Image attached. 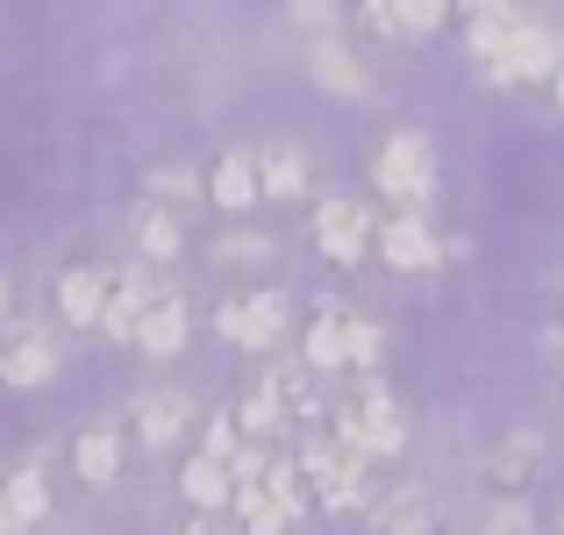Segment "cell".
<instances>
[{"mask_svg":"<svg viewBox=\"0 0 564 535\" xmlns=\"http://www.w3.org/2000/svg\"><path fill=\"white\" fill-rule=\"evenodd\" d=\"M336 443H350V450L372 457V465L400 457V443H408V422H400V407H393V393H386L379 371H365V379L350 385V400L336 407Z\"/></svg>","mask_w":564,"mask_h":535,"instance_id":"6da1fadb","label":"cell"},{"mask_svg":"<svg viewBox=\"0 0 564 535\" xmlns=\"http://www.w3.org/2000/svg\"><path fill=\"white\" fill-rule=\"evenodd\" d=\"M372 178H379V193L393 207H429V193H436V151H429L422 129H393Z\"/></svg>","mask_w":564,"mask_h":535,"instance_id":"7a4b0ae2","label":"cell"},{"mask_svg":"<svg viewBox=\"0 0 564 535\" xmlns=\"http://www.w3.org/2000/svg\"><path fill=\"white\" fill-rule=\"evenodd\" d=\"M215 329H221V343L264 357V350L286 343L293 301H286V293H272V286H258V293H243V301H221V307H215Z\"/></svg>","mask_w":564,"mask_h":535,"instance_id":"3957f363","label":"cell"},{"mask_svg":"<svg viewBox=\"0 0 564 535\" xmlns=\"http://www.w3.org/2000/svg\"><path fill=\"white\" fill-rule=\"evenodd\" d=\"M315 250L350 272L365 250H379V215L365 200H350V193H329V200L315 207Z\"/></svg>","mask_w":564,"mask_h":535,"instance_id":"277c9868","label":"cell"},{"mask_svg":"<svg viewBox=\"0 0 564 535\" xmlns=\"http://www.w3.org/2000/svg\"><path fill=\"white\" fill-rule=\"evenodd\" d=\"M465 243H436V229H429L422 207H393V215L379 221V258L393 264V272H436L443 258H457Z\"/></svg>","mask_w":564,"mask_h":535,"instance_id":"5b68a950","label":"cell"},{"mask_svg":"<svg viewBox=\"0 0 564 535\" xmlns=\"http://www.w3.org/2000/svg\"><path fill=\"white\" fill-rule=\"evenodd\" d=\"M557 65H564V36H551L543 22H522L508 36V51L486 65V79H494V86H551Z\"/></svg>","mask_w":564,"mask_h":535,"instance_id":"8992f818","label":"cell"},{"mask_svg":"<svg viewBox=\"0 0 564 535\" xmlns=\"http://www.w3.org/2000/svg\"><path fill=\"white\" fill-rule=\"evenodd\" d=\"M57 364H65L57 336L36 329V321H22V329L8 336V350H0V385H14V393H36V385L57 379Z\"/></svg>","mask_w":564,"mask_h":535,"instance_id":"52a82bcc","label":"cell"},{"mask_svg":"<svg viewBox=\"0 0 564 535\" xmlns=\"http://www.w3.org/2000/svg\"><path fill=\"white\" fill-rule=\"evenodd\" d=\"M115 279L108 264H72L65 279H57V315H65V329H100V315H108L115 301Z\"/></svg>","mask_w":564,"mask_h":535,"instance_id":"ba28073f","label":"cell"},{"mask_svg":"<svg viewBox=\"0 0 564 535\" xmlns=\"http://www.w3.org/2000/svg\"><path fill=\"white\" fill-rule=\"evenodd\" d=\"M536 471H543V436H529V428H514V436H500L486 450V485L500 500H522L536 485Z\"/></svg>","mask_w":564,"mask_h":535,"instance_id":"9c48e42d","label":"cell"},{"mask_svg":"<svg viewBox=\"0 0 564 535\" xmlns=\"http://www.w3.org/2000/svg\"><path fill=\"white\" fill-rule=\"evenodd\" d=\"M158 264H129L122 279H115V301H108V315H100V336H115V343H137V321L151 315L158 301H165V286H158Z\"/></svg>","mask_w":564,"mask_h":535,"instance_id":"30bf717a","label":"cell"},{"mask_svg":"<svg viewBox=\"0 0 564 535\" xmlns=\"http://www.w3.org/2000/svg\"><path fill=\"white\" fill-rule=\"evenodd\" d=\"M372 535H443V500L429 485H393L372 507Z\"/></svg>","mask_w":564,"mask_h":535,"instance_id":"8fae6325","label":"cell"},{"mask_svg":"<svg viewBox=\"0 0 564 535\" xmlns=\"http://www.w3.org/2000/svg\"><path fill=\"white\" fill-rule=\"evenodd\" d=\"M207 200L221 207V215H243V207L264 200V165L258 151H221L215 172H207Z\"/></svg>","mask_w":564,"mask_h":535,"instance_id":"7c38bea8","label":"cell"},{"mask_svg":"<svg viewBox=\"0 0 564 535\" xmlns=\"http://www.w3.org/2000/svg\"><path fill=\"white\" fill-rule=\"evenodd\" d=\"M129 428H137L143 450H180L186 428H193V400L186 393H143L137 414H129Z\"/></svg>","mask_w":564,"mask_h":535,"instance_id":"4fadbf2b","label":"cell"},{"mask_svg":"<svg viewBox=\"0 0 564 535\" xmlns=\"http://www.w3.org/2000/svg\"><path fill=\"white\" fill-rule=\"evenodd\" d=\"M180 493L193 500V514L236 507V465H229V457H215V450H193L186 465H180Z\"/></svg>","mask_w":564,"mask_h":535,"instance_id":"5bb4252c","label":"cell"},{"mask_svg":"<svg viewBox=\"0 0 564 535\" xmlns=\"http://www.w3.org/2000/svg\"><path fill=\"white\" fill-rule=\"evenodd\" d=\"M307 72H315L336 100H372V79H365V65L344 51V36H315L307 43Z\"/></svg>","mask_w":564,"mask_h":535,"instance_id":"9a60e30c","label":"cell"},{"mask_svg":"<svg viewBox=\"0 0 564 535\" xmlns=\"http://www.w3.org/2000/svg\"><path fill=\"white\" fill-rule=\"evenodd\" d=\"M72 471H79L86 485H115V479H122V428H108V422L79 428V443H72Z\"/></svg>","mask_w":564,"mask_h":535,"instance_id":"2e32d148","label":"cell"},{"mask_svg":"<svg viewBox=\"0 0 564 535\" xmlns=\"http://www.w3.org/2000/svg\"><path fill=\"white\" fill-rule=\"evenodd\" d=\"M137 258L143 264H180V250H186V229H180V215H172L165 200H151V207H137Z\"/></svg>","mask_w":564,"mask_h":535,"instance_id":"e0dca14e","label":"cell"},{"mask_svg":"<svg viewBox=\"0 0 564 535\" xmlns=\"http://www.w3.org/2000/svg\"><path fill=\"white\" fill-rule=\"evenodd\" d=\"M186 329H193L186 301H180V293H165V301H158L151 315L137 321V350H143V357H180V350H186Z\"/></svg>","mask_w":564,"mask_h":535,"instance_id":"ac0fdd59","label":"cell"},{"mask_svg":"<svg viewBox=\"0 0 564 535\" xmlns=\"http://www.w3.org/2000/svg\"><path fill=\"white\" fill-rule=\"evenodd\" d=\"M229 414H236V428H243V443H279V428H286V414H293V407H286V400H279L272 385L258 379V385H250V393L236 400Z\"/></svg>","mask_w":564,"mask_h":535,"instance_id":"d6986e66","label":"cell"},{"mask_svg":"<svg viewBox=\"0 0 564 535\" xmlns=\"http://www.w3.org/2000/svg\"><path fill=\"white\" fill-rule=\"evenodd\" d=\"M8 507H14V528L29 535L43 514H51V479H43L36 465H14V471H8Z\"/></svg>","mask_w":564,"mask_h":535,"instance_id":"ffe728a7","label":"cell"},{"mask_svg":"<svg viewBox=\"0 0 564 535\" xmlns=\"http://www.w3.org/2000/svg\"><path fill=\"white\" fill-rule=\"evenodd\" d=\"M301 357L315 371H350V321L344 315H315V329H307Z\"/></svg>","mask_w":564,"mask_h":535,"instance_id":"44dd1931","label":"cell"},{"mask_svg":"<svg viewBox=\"0 0 564 535\" xmlns=\"http://www.w3.org/2000/svg\"><path fill=\"white\" fill-rule=\"evenodd\" d=\"M258 165H264V200H301V193H307V157L293 151V143L258 151Z\"/></svg>","mask_w":564,"mask_h":535,"instance_id":"7402d4cb","label":"cell"},{"mask_svg":"<svg viewBox=\"0 0 564 535\" xmlns=\"http://www.w3.org/2000/svg\"><path fill=\"white\" fill-rule=\"evenodd\" d=\"M207 193V172H193V165H158L151 172V200H165V207H193Z\"/></svg>","mask_w":564,"mask_h":535,"instance_id":"603a6c76","label":"cell"},{"mask_svg":"<svg viewBox=\"0 0 564 535\" xmlns=\"http://www.w3.org/2000/svg\"><path fill=\"white\" fill-rule=\"evenodd\" d=\"M264 258H272V236H258V229L215 236V264H264Z\"/></svg>","mask_w":564,"mask_h":535,"instance_id":"cb8c5ba5","label":"cell"},{"mask_svg":"<svg viewBox=\"0 0 564 535\" xmlns=\"http://www.w3.org/2000/svg\"><path fill=\"white\" fill-rule=\"evenodd\" d=\"M457 8H465V0H400V22H408V36H429V29H443Z\"/></svg>","mask_w":564,"mask_h":535,"instance_id":"d4e9b609","label":"cell"},{"mask_svg":"<svg viewBox=\"0 0 564 535\" xmlns=\"http://www.w3.org/2000/svg\"><path fill=\"white\" fill-rule=\"evenodd\" d=\"M379 357H386V329L379 321H350V371H379Z\"/></svg>","mask_w":564,"mask_h":535,"instance_id":"484cf974","label":"cell"},{"mask_svg":"<svg viewBox=\"0 0 564 535\" xmlns=\"http://www.w3.org/2000/svg\"><path fill=\"white\" fill-rule=\"evenodd\" d=\"M286 14L307 29V36H336V22H344V8H336V0H286Z\"/></svg>","mask_w":564,"mask_h":535,"instance_id":"4316f807","label":"cell"},{"mask_svg":"<svg viewBox=\"0 0 564 535\" xmlns=\"http://www.w3.org/2000/svg\"><path fill=\"white\" fill-rule=\"evenodd\" d=\"M358 29H372V36H408V22H400V0H358Z\"/></svg>","mask_w":564,"mask_h":535,"instance_id":"83f0119b","label":"cell"},{"mask_svg":"<svg viewBox=\"0 0 564 535\" xmlns=\"http://www.w3.org/2000/svg\"><path fill=\"white\" fill-rule=\"evenodd\" d=\"M479 535H536V522H529L522 500H500V507L486 514V528H479Z\"/></svg>","mask_w":564,"mask_h":535,"instance_id":"f1b7e54d","label":"cell"},{"mask_svg":"<svg viewBox=\"0 0 564 535\" xmlns=\"http://www.w3.org/2000/svg\"><path fill=\"white\" fill-rule=\"evenodd\" d=\"M457 14H514V0H465Z\"/></svg>","mask_w":564,"mask_h":535,"instance_id":"f546056e","label":"cell"},{"mask_svg":"<svg viewBox=\"0 0 564 535\" xmlns=\"http://www.w3.org/2000/svg\"><path fill=\"white\" fill-rule=\"evenodd\" d=\"M180 535H229V528H221V522H215V514H193V522H186Z\"/></svg>","mask_w":564,"mask_h":535,"instance_id":"4dcf8cb0","label":"cell"},{"mask_svg":"<svg viewBox=\"0 0 564 535\" xmlns=\"http://www.w3.org/2000/svg\"><path fill=\"white\" fill-rule=\"evenodd\" d=\"M0 535H22L14 528V507H8V471H0Z\"/></svg>","mask_w":564,"mask_h":535,"instance_id":"1f68e13d","label":"cell"},{"mask_svg":"<svg viewBox=\"0 0 564 535\" xmlns=\"http://www.w3.org/2000/svg\"><path fill=\"white\" fill-rule=\"evenodd\" d=\"M551 94H557V108H564V65L551 72Z\"/></svg>","mask_w":564,"mask_h":535,"instance_id":"d6a6232c","label":"cell"},{"mask_svg":"<svg viewBox=\"0 0 564 535\" xmlns=\"http://www.w3.org/2000/svg\"><path fill=\"white\" fill-rule=\"evenodd\" d=\"M8 301H14V293H8V279H0V321H8Z\"/></svg>","mask_w":564,"mask_h":535,"instance_id":"836d02e7","label":"cell"},{"mask_svg":"<svg viewBox=\"0 0 564 535\" xmlns=\"http://www.w3.org/2000/svg\"><path fill=\"white\" fill-rule=\"evenodd\" d=\"M557 535H564V514H557Z\"/></svg>","mask_w":564,"mask_h":535,"instance_id":"e575fe53","label":"cell"}]
</instances>
